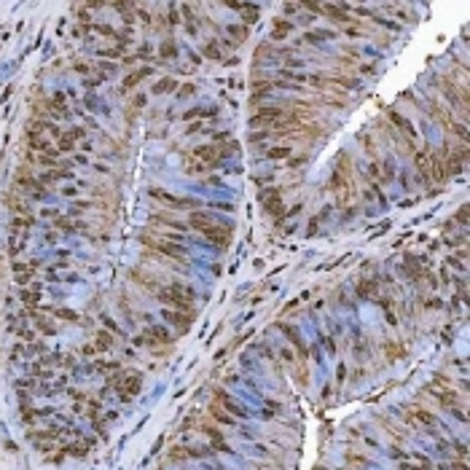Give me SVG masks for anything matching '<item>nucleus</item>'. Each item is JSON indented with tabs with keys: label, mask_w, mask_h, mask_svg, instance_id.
<instances>
[{
	"label": "nucleus",
	"mask_w": 470,
	"mask_h": 470,
	"mask_svg": "<svg viewBox=\"0 0 470 470\" xmlns=\"http://www.w3.org/2000/svg\"><path fill=\"white\" fill-rule=\"evenodd\" d=\"M156 298L162 301L164 306H172L175 312H188V315H191L196 296H194V288H185V285H180V282H172V285H167V288H159Z\"/></svg>",
	"instance_id": "f257e3e1"
},
{
	"label": "nucleus",
	"mask_w": 470,
	"mask_h": 470,
	"mask_svg": "<svg viewBox=\"0 0 470 470\" xmlns=\"http://www.w3.org/2000/svg\"><path fill=\"white\" fill-rule=\"evenodd\" d=\"M285 116V108L282 105H263L250 116V127L258 129V127H277L279 118Z\"/></svg>",
	"instance_id": "f03ea898"
},
{
	"label": "nucleus",
	"mask_w": 470,
	"mask_h": 470,
	"mask_svg": "<svg viewBox=\"0 0 470 470\" xmlns=\"http://www.w3.org/2000/svg\"><path fill=\"white\" fill-rule=\"evenodd\" d=\"M231 148L234 145H199V148H194V156L202 159L204 167H218L231 153Z\"/></svg>",
	"instance_id": "7ed1b4c3"
},
{
	"label": "nucleus",
	"mask_w": 470,
	"mask_h": 470,
	"mask_svg": "<svg viewBox=\"0 0 470 470\" xmlns=\"http://www.w3.org/2000/svg\"><path fill=\"white\" fill-rule=\"evenodd\" d=\"M465 159H467V150H465V145H459V148H446L444 150V172H446V177H451V175H459L465 169Z\"/></svg>",
	"instance_id": "20e7f679"
},
{
	"label": "nucleus",
	"mask_w": 470,
	"mask_h": 470,
	"mask_svg": "<svg viewBox=\"0 0 470 470\" xmlns=\"http://www.w3.org/2000/svg\"><path fill=\"white\" fill-rule=\"evenodd\" d=\"M110 384H113V390H118L121 400H132L140 392V387H143V379H140V373L132 371V373H124L121 379H113Z\"/></svg>",
	"instance_id": "39448f33"
},
{
	"label": "nucleus",
	"mask_w": 470,
	"mask_h": 470,
	"mask_svg": "<svg viewBox=\"0 0 470 470\" xmlns=\"http://www.w3.org/2000/svg\"><path fill=\"white\" fill-rule=\"evenodd\" d=\"M143 244H148L150 250H156V253H162V256H169V258H177V261H183L185 258V247L183 244H177V242H164V239H153V237H143Z\"/></svg>",
	"instance_id": "423d86ee"
},
{
	"label": "nucleus",
	"mask_w": 470,
	"mask_h": 470,
	"mask_svg": "<svg viewBox=\"0 0 470 470\" xmlns=\"http://www.w3.org/2000/svg\"><path fill=\"white\" fill-rule=\"evenodd\" d=\"M199 234H204V239L212 242V244H218V247H226V244L231 242V229H229V226H221V223L207 226V229H202Z\"/></svg>",
	"instance_id": "0eeeda50"
},
{
	"label": "nucleus",
	"mask_w": 470,
	"mask_h": 470,
	"mask_svg": "<svg viewBox=\"0 0 470 470\" xmlns=\"http://www.w3.org/2000/svg\"><path fill=\"white\" fill-rule=\"evenodd\" d=\"M258 199H261L263 210H266L269 215H279L282 212V194H279V188H266V191L258 194Z\"/></svg>",
	"instance_id": "6e6552de"
},
{
	"label": "nucleus",
	"mask_w": 470,
	"mask_h": 470,
	"mask_svg": "<svg viewBox=\"0 0 470 470\" xmlns=\"http://www.w3.org/2000/svg\"><path fill=\"white\" fill-rule=\"evenodd\" d=\"M150 196L159 202H164L169 207H177V210H183V207H194L196 202L194 199H185V196H175V194H167L164 188H150Z\"/></svg>",
	"instance_id": "1a4fd4ad"
},
{
	"label": "nucleus",
	"mask_w": 470,
	"mask_h": 470,
	"mask_svg": "<svg viewBox=\"0 0 470 470\" xmlns=\"http://www.w3.org/2000/svg\"><path fill=\"white\" fill-rule=\"evenodd\" d=\"M83 135H86V129H83V127H73L68 132H62L59 143H56V150H59V153H70V150L75 148V140H81Z\"/></svg>",
	"instance_id": "9d476101"
},
{
	"label": "nucleus",
	"mask_w": 470,
	"mask_h": 470,
	"mask_svg": "<svg viewBox=\"0 0 470 470\" xmlns=\"http://www.w3.org/2000/svg\"><path fill=\"white\" fill-rule=\"evenodd\" d=\"M164 320L169 325H175L180 333H185L191 328V315L188 312H175V309H164Z\"/></svg>",
	"instance_id": "9b49d317"
},
{
	"label": "nucleus",
	"mask_w": 470,
	"mask_h": 470,
	"mask_svg": "<svg viewBox=\"0 0 470 470\" xmlns=\"http://www.w3.org/2000/svg\"><path fill=\"white\" fill-rule=\"evenodd\" d=\"M215 403H223V409L229 411L231 417H247V411H244V409H242V406H239V403L234 400V398H229V395H226L223 390H218V392H215Z\"/></svg>",
	"instance_id": "f8f14e48"
},
{
	"label": "nucleus",
	"mask_w": 470,
	"mask_h": 470,
	"mask_svg": "<svg viewBox=\"0 0 470 470\" xmlns=\"http://www.w3.org/2000/svg\"><path fill=\"white\" fill-rule=\"evenodd\" d=\"M387 118H390V121H392V124L398 127L400 132H406L411 143H414V140H417V129H414V127H411V121H409V118H403L398 110H387Z\"/></svg>",
	"instance_id": "ddd939ff"
},
{
	"label": "nucleus",
	"mask_w": 470,
	"mask_h": 470,
	"mask_svg": "<svg viewBox=\"0 0 470 470\" xmlns=\"http://www.w3.org/2000/svg\"><path fill=\"white\" fill-rule=\"evenodd\" d=\"M145 338H150L148 344H172V333L162 325H150L145 331Z\"/></svg>",
	"instance_id": "4468645a"
},
{
	"label": "nucleus",
	"mask_w": 470,
	"mask_h": 470,
	"mask_svg": "<svg viewBox=\"0 0 470 470\" xmlns=\"http://www.w3.org/2000/svg\"><path fill=\"white\" fill-rule=\"evenodd\" d=\"M153 73V68H150V65H145V68H137L135 73H129L127 78H124V91H129V89H135L140 81H145L148 75Z\"/></svg>",
	"instance_id": "2eb2a0df"
},
{
	"label": "nucleus",
	"mask_w": 470,
	"mask_h": 470,
	"mask_svg": "<svg viewBox=\"0 0 470 470\" xmlns=\"http://www.w3.org/2000/svg\"><path fill=\"white\" fill-rule=\"evenodd\" d=\"M65 177H73L70 169H68V167H54V169H46V172H41V177H38V180L46 185V183H54V180H65Z\"/></svg>",
	"instance_id": "dca6fc26"
},
{
	"label": "nucleus",
	"mask_w": 470,
	"mask_h": 470,
	"mask_svg": "<svg viewBox=\"0 0 470 470\" xmlns=\"http://www.w3.org/2000/svg\"><path fill=\"white\" fill-rule=\"evenodd\" d=\"M207 451H199V449H188V446H172L169 449V459L180 462V459H191V457H204Z\"/></svg>",
	"instance_id": "f3484780"
},
{
	"label": "nucleus",
	"mask_w": 470,
	"mask_h": 470,
	"mask_svg": "<svg viewBox=\"0 0 470 470\" xmlns=\"http://www.w3.org/2000/svg\"><path fill=\"white\" fill-rule=\"evenodd\" d=\"M231 8L234 11H239L242 16H244V24H253L258 19V6H247V3H231Z\"/></svg>",
	"instance_id": "a211bd4d"
},
{
	"label": "nucleus",
	"mask_w": 470,
	"mask_h": 470,
	"mask_svg": "<svg viewBox=\"0 0 470 470\" xmlns=\"http://www.w3.org/2000/svg\"><path fill=\"white\" fill-rule=\"evenodd\" d=\"M188 223H191L196 231H202V229H207V226H212L215 218L210 212H191V215H188Z\"/></svg>",
	"instance_id": "6ab92c4d"
},
{
	"label": "nucleus",
	"mask_w": 470,
	"mask_h": 470,
	"mask_svg": "<svg viewBox=\"0 0 470 470\" xmlns=\"http://www.w3.org/2000/svg\"><path fill=\"white\" fill-rule=\"evenodd\" d=\"M376 288H379V282H376L373 277L360 279V282H357V296H360V298H373L376 296Z\"/></svg>",
	"instance_id": "aec40b11"
},
{
	"label": "nucleus",
	"mask_w": 470,
	"mask_h": 470,
	"mask_svg": "<svg viewBox=\"0 0 470 470\" xmlns=\"http://www.w3.org/2000/svg\"><path fill=\"white\" fill-rule=\"evenodd\" d=\"M290 30H293V24H290L288 19H277L274 30H271V41H285V38L290 35Z\"/></svg>",
	"instance_id": "412c9836"
},
{
	"label": "nucleus",
	"mask_w": 470,
	"mask_h": 470,
	"mask_svg": "<svg viewBox=\"0 0 470 470\" xmlns=\"http://www.w3.org/2000/svg\"><path fill=\"white\" fill-rule=\"evenodd\" d=\"M279 328H282V331H285V336L290 338V344H293L296 350L301 352V357H306V344H304V338L296 333V328H290V325H279Z\"/></svg>",
	"instance_id": "4be33fe9"
},
{
	"label": "nucleus",
	"mask_w": 470,
	"mask_h": 470,
	"mask_svg": "<svg viewBox=\"0 0 470 470\" xmlns=\"http://www.w3.org/2000/svg\"><path fill=\"white\" fill-rule=\"evenodd\" d=\"M129 277L135 279L137 285H143V288H148V290H153V293L159 290L156 279H153V277H148V274H143V271H140V269H132V271H129Z\"/></svg>",
	"instance_id": "5701e85b"
},
{
	"label": "nucleus",
	"mask_w": 470,
	"mask_h": 470,
	"mask_svg": "<svg viewBox=\"0 0 470 470\" xmlns=\"http://www.w3.org/2000/svg\"><path fill=\"white\" fill-rule=\"evenodd\" d=\"M91 347H94V352H108L110 347H113V336H110L108 331H100Z\"/></svg>",
	"instance_id": "b1692460"
},
{
	"label": "nucleus",
	"mask_w": 470,
	"mask_h": 470,
	"mask_svg": "<svg viewBox=\"0 0 470 470\" xmlns=\"http://www.w3.org/2000/svg\"><path fill=\"white\" fill-rule=\"evenodd\" d=\"M202 430L207 432V435H210V441H212V444H218V451H229V446H226V441H223V435H221V430H218V427L204 425Z\"/></svg>",
	"instance_id": "393cba45"
},
{
	"label": "nucleus",
	"mask_w": 470,
	"mask_h": 470,
	"mask_svg": "<svg viewBox=\"0 0 470 470\" xmlns=\"http://www.w3.org/2000/svg\"><path fill=\"white\" fill-rule=\"evenodd\" d=\"M153 223H162V226H167V229H175V231H183V229H185V226H183L180 221L169 218V215H164V212H159V215H153Z\"/></svg>",
	"instance_id": "a878e982"
},
{
	"label": "nucleus",
	"mask_w": 470,
	"mask_h": 470,
	"mask_svg": "<svg viewBox=\"0 0 470 470\" xmlns=\"http://www.w3.org/2000/svg\"><path fill=\"white\" fill-rule=\"evenodd\" d=\"M38 298H41V288H38V285H33L30 290H22V304L35 306V304H38Z\"/></svg>",
	"instance_id": "bb28decb"
},
{
	"label": "nucleus",
	"mask_w": 470,
	"mask_h": 470,
	"mask_svg": "<svg viewBox=\"0 0 470 470\" xmlns=\"http://www.w3.org/2000/svg\"><path fill=\"white\" fill-rule=\"evenodd\" d=\"M175 89H177V81L175 78H162L150 91H153V94H164V91H175Z\"/></svg>",
	"instance_id": "cd10ccee"
},
{
	"label": "nucleus",
	"mask_w": 470,
	"mask_h": 470,
	"mask_svg": "<svg viewBox=\"0 0 470 470\" xmlns=\"http://www.w3.org/2000/svg\"><path fill=\"white\" fill-rule=\"evenodd\" d=\"M33 266H35V263H30V266H16V282H19V285H27V282H30Z\"/></svg>",
	"instance_id": "c85d7f7f"
},
{
	"label": "nucleus",
	"mask_w": 470,
	"mask_h": 470,
	"mask_svg": "<svg viewBox=\"0 0 470 470\" xmlns=\"http://www.w3.org/2000/svg\"><path fill=\"white\" fill-rule=\"evenodd\" d=\"M56 229H62V231L73 234V231H81L83 226H81V223H73L70 218H56Z\"/></svg>",
	"instance_id": "c756f323"
},
{
	"label": "nucleus",
	"mask_w": 470,
	"mask_h": 470,
	"mask_svg": "<svg viewBox=\"0 0 470 470\" xmlns=\"http://www.w3.org/2000/svg\"><path fill=\"white\" fill-rule=\"evenodd\" d=\"M202 54L207 56V59H221V56H223L218 43H204V46H202Z\"/></svg>",
	"instance_id": "7c9ffc66"
},
{
	"label": "nucleus",
	"mask_w": 470,
	"mask_h": 470,
	"mask_svg": "<svg viewBox=\"0 0 470 470\" xmlns=\"http://www.w3.org/2000/svg\"><path fill=\"white\" fill-rule=\"evenodd\" d=\"M159 54H162L164 59H169V56L175 59V56H177V46H175L172 41H162V46H159Z\"/></svg>",
	"instance_id": "2f4dec72"
},
{
	"label": "nucleus",
	"mask_w": 470,
	"mask_h": 470,
	"mask_svg": "<svg viewBox=\"0 0 470 470\" xmlns=\"http://www.w3.org/2000/svg\"><path fill=\"white\" fill-rule=\"evenodd\" d=\"M290 153H293V148H288V145H277V148L266 150V156H269V159H288Z\"/></svg>",
	"instance_id": "473e14b6"
},
{
	"label": "nucleus",
	"mask_w": 470,
	"mask_h": 470,
	"mask_svg": "<svg viewBox=\"0 0 470 470\" xmlns=\"http://www.w3.org/2000/svg\"><path fill=\"white\" fill-rule=\"evenodd\" d=\"M210 414H212V417L218 419V422H226V425H234V417H231V414H223V411L218 409V403H212V406H210Z\"/></svg>",
	"instance_id": "72a5a7b5"
},
{
	"label": "nucleus",
	"mask_w": 470,
	"mask_h": 470,
	"mask_svg": "<svg viewBox=\"0 0 470 470\" xmlns=\"http://www.w3.org/2000/svg\"><path fill=\"white\" fill-rule=\"evenodd\" d=\"M218 113V108H191V110H185V116L183 118H194V116H215Z\"/></svg>",
	"instance_id": "f704fd0d"
},
{
	"label": "nucleus",
	"mask_w": 470,
	"mask_h": 470,
	"mask_svg": "<svg viewBox=\"0 0 470 470\" xmlns=\"http://www.w3.org/2000/svg\"><path fill=\"white\" fill-rule=\"evenodd\" d=\"M35 325L41 328V331H43L46 336H51V333L56 331V328H54V325L49 323V320H46V315H35Z\"/></svg>",
	"instance_id": "c9c22d12"
},
{
	"label": "nucleus",
	"mask_w": 470,
	"mask_h": 470,
	"mask_svg": "<svg viewBox=\"0 0 470 470\" xmlns=\"http://www.w3.org/2000/svg\"><path fill=\"white\" fill-rule=\"evenodd\" d=\"M414 417H417L419 422H425V425H435V417H432V414L430 411H425V409H414Z\"/></svg>",
	"instance_id": "e433bc0d"
},
{
	"label": "nucleus",
	"mask_w": 470,
	"mask_h": 470,
	"mask_svg": "<svg viewBox=\"0 0 470 470\" xmlns=\"http://www.w3.org/2000/svg\"><path fill=\"white\" fill-rule=\"evenodd\" d=\"M465 256H467V253L459 250V253H454V256H449V263H451V266H457V269H465Z\"/></svg>",
	"instance_id": "4c0bfd02"
},
{
	"label": "nucleus",
	"mask_w": 470,
	"mask_h": 470,
	"mask_svg": "<svg viewBox=\"0 0 470 470\" xmlns=\"http://www.w3.org/2000/svg\"><path fill=\"white\" fill-rule=\"evenodd\" d=\"M229 33H231L234 38H237L234 43H242L244 38H247V27H237V24H231V27H229Z\"/></svg>",
	"instance_id": "58836bf2"
},
{
	"label": "nucleus",
	"mask_w": 470,
	"mask_h": 470,
	"mask_svg": "<svg viewBox=\"0 0 470 470\" xmlns=\"http://www.w3.org/2000/svg\"><path fill=\"white\" fill-rule=\"evenodd\" d=\"M323 38H331V33H306V35H304V41H309V43H320Z\"/></svg>",
	"instance_id": "ea45409f"
},
{
	"label": "nucleus",
	"mask_w": 470,
	"mask_h": 470,
	"mask_svg": "<svg viewBox=\"0 0 470 470\" xmlns=\"http://www.w3.org/2000/svg\"><path fill=\"white\" fill-rule=\"evenodd\" d=\"M449 129H451V132H457V135L462 137V140H467V129H465V124H454V121H449Z\"/></svg>",
	"instance_id": "a19ab883"
},
{
	"label": "nucleus",
	"mask_w": 470,
	"mask_h": 470,
	"mask_svg": "<svg viewBox=\"0 0 470 470\" xmlns=\"http://www.w3.org/2000/svg\"><path fill=\"white\" fill-rule=\"evenodd\" d=\"M400 470H432V465H411V462H403Z\"/></svg>",
	"instance_id": "79ce46f5"
},
{
	"label": "nucleus",
	"mask_w": 470,
	"mask_h": 470,
	"mask_svg": "<svg viewBox=\"0 0 470 470\" xmlns=\"http://www.w3.org/2000/svg\"><path fill=\"white\" fill-rule=\"evenodd\" d=\"M457 221L462 223V226L467 223V207H465V204H462V207H459V210H457Z\"/></svg>",
	"instance_id": "37998d69"
},
{
	"label": "nucleus",
	"mask_w": 470,
	"mask_h": 470,
	"mask_svg": "<svg viewBox=\"0 0 470 470\" xmlns=\"http://www.w3.org/2000/svg\"><path fill=\"white\" fill-rule=\"evenodd\" d=\"M444 470H467V465L465 462H449V465H444Z\"/></svg>",
	"instance_id": "c03bdc74"
},
{
	"label": "nucleus",
	"mask_w": 470,
	"mask_h": 470,
	"mask_svg": "<svg viewBox=\"0 0 470 470\" xmlns=\"http://www.w3.org/2000/svg\"><path fill=\"white\" fill-rule=\"evenodd\" d=\"M194 89H196L194 83H188V86H183V89H180V97H188V94H191Z\"/></svg>",
	"instance_id": "a18cd8bd"
},
{
	"label": "nucleus",
	"mask_w": 470,
	"mask_h": 470,
	"mask_svg": "<svg viewBox=\"0 0 470 470\" xmlns=\"http://www.w3.org/2000/svg\"><path fill=\"white\" fill-rule=\"evenodd\" d=\"M454 449H457V454H459V457H465V454H467V449H465V444H454Z\"/></svg>",
	"instance_id": "49530a36"
}]
</instances>
